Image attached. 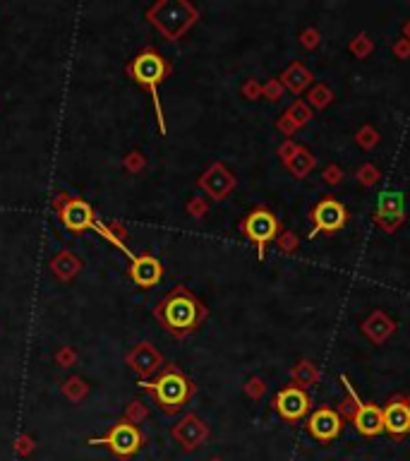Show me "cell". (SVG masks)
Returning a JSON list of instances; mask_svg holds the SVG:
<instances>
[{
    "mask_svg": "<svg viewBox=\"0 0 410 461\" xmlns=\"http://www.w3.org/2000/svg\"><path fill=\"white\" fill-rule=\"evenodd\" d=\"M281 80H283V84L288 86L293 94H300V91L312 82V75L307 73V70L302 68L300 63H295V65H290V68L285 70L283 75H281Z\"/></svg>",
    "mask_w": 410,
    "mask_h": 461,
    "instance_id": "ffe728a7",
    "label": "cell"
},
{
    "mask_svg": "<svg viewBox=\"0 0 410 461\" xmlns=\"http://www.w3.org/2000/svg\"><path fill=\"white\" fill-rule=\"evenodd\" d=\"M278 245L283 252H295L298 250V238L290 236V233H281L278 236Z\"/></svg>",
    "mask_w": 410,
    "mask_h": 461,
    "instance_id": "83f0119b",
    "label": "cell"
},
{
    "mask_svg": "<svg viewBox=\"0 0 410 461\" xmlns=\"http://www.w3.org/2000/svg\"><path fill=\"white\" fill-rule=\"evenodd\" d=\"M343 430V418L338 411L329 409V406H322V409H315L310 416H307V432L315 437L317 442L329 444L333 442Z\"/></svg>",
    "mask_w": 410,
    "mask_h": 461,
    "instance_id": "7c38bea8",
    "label": "cell"
},
{
    "mask_svg": "<svg viewBox=\"0 0 410 461\" xmlns=\"http://www.w3.org/2000/svg\"><path fill=\"white\" fill-rule=\"evenodd\" d=\"M212 461H221V459H212Z\"/></svg>",
    "mask_w": 410,
    "mask_h": 461,
    "instance_id": "d6a6232c",
    "label": "cell"
},
{
    "mask_svg": "<svg viewBox=\"0 0 410 461\" xmlns=\"http://www.w3.org/2000/svg\"><path fill=\"white\" fill-rule=\"evenodd\" d=\"M164 276V264L149 252L134 255V259L129 262V279L132 284H137L139 289H151L156 286Z\"/></svg>",
    "mask_w": 410,
    "mask_h": 461,
    "instance_id": "2e32d148",
    "label": "cell"
},
{
    "mask_svg": "<svg viewBox=\"0 0 410 461\" xmlns=\"http://www.w3.org/2000/svg\"><path fill=\"white\" fill-rule=\"evenodd\" d=\"M51 272L56 279L61 281H72L74 276H77L79 272L84 269V262L79 259V255H74L72 250H61L56 255V257L51 259Z\"/></svg>",
    "mask_w": 410,
    "mask_h": 461,
    "instance_id": "e0dca14e",
    "label": "cell"
},
{
    "mask_svg": "<svg viewBox=\"0 0 410 461\" xmlns=\"http://www.w3.org/2000/svg\"><path fill=\"white\" fill-rule=\"evenodd\" d=\"M171 435H173V440H175L182 449H185V452H194V449H199L204 442H207L209 425L202 418H199V416L187 414V416H182V418L175 423V425H173Z\"/></svg>",
    "mask_w": 410,
    "mask_h": 461,
    "instance_id": "4fadbf2b",
    "label": "cell"
},
{
    "mask_svg": "<svg viewBox=\"0 0 410 461\" xmlns=\"http://www.w3.org/2000/svg\"><path fill=\"white\" fill-rule=\"evenodd\" d=\"M53 211H56L58 221L72 233H84L89 229H94L96 224V214L94 207H91L86 199L77 197V195L70 192H58L51 202Z\"/></svg>",
    "mask_w": 410,
    "mask_h": 461,
    "instance_id": "52a82bcc",
    "label": "cell"
},
{
    "mask_svg": "<svg viewBox=\"0 0 410 461\" xmlns=\"http://www.w3.org/2000/svg\"><path fill=\"white\" fill-rule=\"evenodd\" d=\"M125 363L132 372H137L139 379H154L164 370V356L151 341H139L132 346V351L125 356Z\"/></svg>",
    "mask_w": 410,
    "mask_h": 461,
    "instance_id": "30bf717a",
    "label": "cell"
},
{
    "mask_svg": "<svg viewBox=\"0 0 410 461\" xmlns=\"http://www.w3.org/2000/svg\"><path fill=\"white\" fill-rule=\"evenodd\" d=\"M197 186L202 188L212 199L221 202V199H226L230 192H233L235 176L223 164H221V161H216V164H212V166L207 168V171L202 173V176H199Z\"/></svg>",
    "mask_w": 410,
    "mask_h": 461,
    "instance_id": "9a60e30c",
    "label": "cell"
},
{
    "mask_svg": "<svg viewBox=\"0 0 410 461\" xmlns=\"http://www.w3.org/2000/svg\"><path fill=\"white\" fill-rule=\"evenodd\" d=\"M274 409L283 421L288 423H298L305 416H310L312 401L310 394L305 392L298 384H288V387H281L276 394H274Z\"/></svg>",
    "mask_w": 410,
    "mask_h": 461,
    "instance_id": "9c48e42d",
    "label": "cell"
},
{
    "mask_svg": "<svg viewBox=\"0 0 410 461\" xmlns=\"http://www.w3.org/2000/svg\"><path fill=\"white\" fill-rule=\"evenodd\" d=\"M94 231L99 233L101 238H106V241L111 243V245H116L118 250H120V252L125 255V257L129 259V262H132V259H134V252H132V250H127V245H125V243L120 241V238L116 236V233H113L111 229H108V224H104V221H99V219H96V224H94Z\"/></svg>",
    "mask_w": 410,
    "mask_h": 461,
    "instance_id": "603a6c76",
    "label": "cell"
},
{
    "mask_svg": "<svg viewBox=\"0 0 410 461\" xmlns=\"http://www.w3.org/2000/svg\"><path fill=\"white\" fill-rule=\"evenodd\" d=\"M187 211H190L192 216H202L204 211H207V204H204L202 199H192V202L187 204Z\"/></svg>",
    "mask_w": 410,
    "mask_h": 461,
    "instance_id": "4dcf8cb0",
    "label": "cell"
},
{
    "mask_svg": "<svg viewBox=\"0 0 410 461\" xmlns=\"http://www.w3.org/2000/svg\"><path fill=\"white\" fill-rule=\"evenodd\" d=\"M61 389H63V397L68 399V401H72V404H79V401H84L86 394H89V384H86L79 375L68 377L61 384Z\"/></svg>",
    "mask_w": 410,
    "mask_h": 461,
    "instance_id": "44dd1931",
    "label": "cell"
},
{
    "mask_svg": "<svg viewBox=\"0 0 410 461\" xmlns=\"http://www.w3.org/2000/svg\"><path fill=\"white\" fill-rule=\"evenodd\" d=\"M283 164H285V168H288V171L293 173L295 178H307L312 168H315L317 159H315V154H312V151L307 149V147H295L293 151H290V154L283 156Z\"/></svg>",
    "mask_w": 410,
    "mask_h": 461,
    "instance_id": "ac0fdd59",
    "label": "cell"
},
{
    "mask_svg": "<svg viewBox=\"0 0 410 461\" xmlns=\"http://www.w3.org/2000/svg\"><path fill=\"white\" fill-rule=\"evenodd\" d=\"M144 17L168 41H178L192 29L194 22L199 20V13L187 0H159L144 13Z\"/></svg>",
    "mask_w": 410,
    "mask_h": 461,
    "instance_id": "277c9868",
    "label": "cell"
},
{
    "mask_svg": "<svg viewBox=\"0 0 410 461\" xmlns=\"http://www.w3.org/2000/svg\"><path fill=\"white\" fill-rule=\"evenodd\" d=\"M108 229H111L113 233H116V236H118V238H120V241H123V243H125V238L129 236V231L125 229V226H123V224H120V221H111V224H108Z\"/></svg>",
    "mask_w": 410,
    "mask_h": 461,
    "instance_id": "f546056e",
    "label": "cell"
},
{
    "mask_svg": "<svg viewBox=\"0 0 410 461\" xmlns=\"http://www.w3.org/2000/svg\"><path fill=\"white\" fill-rule=\"evenodd\" d=\"M209 310L187 286H175L164 301L156 303L154 317L175 339H185L204 324Z\"/></svg>",
    "mask_w": 410,
    "mask_h": 461,
    "instance_id": "6da1fadb",
    "label": "cell"
},
{
    "mask_svg": "<svg viewBox=\"0 0 410 461\" xmlns=\"http://www.w3.org/2000/svg\"><path fill=\"white\" fill-rule=\"evenodd\" d=\"M384 432L391 440L401 442L410 435V397L393 394L384 406Z\"/></svg>",
    "mask_w": 410,
    "mask_h": 461,
    "instance_id": "8fae6325",
    "label": "cell"
},
{
    "mask_svg": "<svg viewBox=\"0 0 410 461\" xmlns=\"http://www.w3.org/2000/svg\"><path fill=\"white\" fill-rule=\"evenodd\" d=\"M310 99H312V104L324 106V104H326V101H329V91L324 89V86H320V89H312Z\"/></svg>",
    "mask_w": 410,
    "mask_h": 461,
    "instance_id": "f1b7e54d",
    "label": "cell"
},
{
    "mask_svg": "<svg viewBox=\"0 0 410 461\" xmlns=\"http://www.w3.org/2000/svg\"><path fill=\"white\" fill-rule=\"evenodd\" d=\"M345 221H348V211H345V207L336 197H324L312 209V224H315V231L320 233L341 231Z\"/></svg>",
    "mask_w": 410,
    "mask_h": 461,
    "instance_id": "5bb4252c",
    "label": "cell"
},
{
    "mask_svg": "<svg viewBox=\"0 0 410 461\" xmlns=\"http://www.w3.org/2000/svg\"><path fill=\"white\" fill-rule=\"evenodd\" d=\"M240 231H242V236H245L247 241L257 245L259 259H264L269 243L278 241V236L283 233V229H281V221L276 219V214H274L269 207H255L252 209L250 214L240 221Z\"/></svg>",
    "mask_w": 410,
    "mask_h": 461,
    "instance_id": "8992f818",
    "label": "cell"
},
{
    "mask_svg": "<svg viewBox=\"0 0 410 461\" xmlns=\"http://www.w3.org/2000/svg\"><path fill=\"white\" fill-rule=\"evenodd\" d=\"M144 156L139 154V151H129V154L125 156V161H123V166H125V171H129V173H139L144 168Z\"/></svg>",
    "mask_w": 410,
    "mask_h": 461,
    "instance_id": "4316f807",
    "label": "cell"
},
{
    "mask_svg": "<svg viewBox=\"0 0 410 461\" xmlns=\"http://www.w3.org/2000/svg\"><path fill=\"white\" fill-rule=\"evenodd\" d=\"M324 178H326L329 183H331V181L338 183V181L343 178V176H341V168H338V166H329V168H326V176H324Z\"/></svg>",
    "mask_w": 410,
    "mask_h": 461,
    "instance_id": "1f68e13d",
    "label": "cell"
},
{
    "mask_svg": "<svg viewBox=\"0 0 410 461\" xmlns=\"http://www.w3.org/2000/svg\"><path fill=\"white\" fill-rule=\"evenodd\" d=\"M147 416H149V409H147V406H144L139 399H134V401H129V404H127V409H125V416H123V421L134 423V425H137V423H142L144 418H147Z\"/></svg>",
    "mask_w": 410,
    "mask_h": 461,
    "instance_id": "cb8c5ba5",
    "label": "cell"
},
{
    "mask_svg": "<svg viewBox=\"0 0 410 461\" xmlns=\"http://www.w3.org/2000/svg\"><path fill=\"white\" fill-rule=\"evenodd\" d=\"M293 379L298 387H312V384L320 379V370H317V365H312L310 361H300L298 365L293 368Z\"/></svg>",
    "mask_w": 410,
    "mask_h": 461,
    "instance_id": "7402d4cb",
    "label": "cell"
},
{
    "mask_svg": "<svg viewBox=\"0 0 410 461\" xmlns=\"http://www.w3.org/2000/svg\"><path fill=\"white\" fill-rule=\"evenodd\" d=\"M341 382L345 384L348 389V397L353 399L355 404V411H353V423H355V430L365 437H377L384 432V409L377 404H370V401H363L358 397V392L353 389L350 379L341 375Z\"/></svg>",
    "mask_w": 410,
    "mask_h": 461,
    "instance_id": "ba28073f",
    "label": "cell"
},
{
    "mask_svg": "<svg viewBox=\"0 0 410 461\" xmlns=\"http://www.w3.org/2000/svg\"><path fill=\"white\" fill-rule=\"evenodd\" d=\"M139 387L151 394V399L156 401V406H159L166 416L180 414V411L190 404L194 392H197V384H194L175 363L164 365V370L154 379H139Z\"/></svg>",
    "mask_w": 410,
    "mask_h": 461,
    "instance_id": "7a4b0ae2",
    "label": "cell"
},
{
    "mask_svg": "<svg viewBox=\"0 0 410 461\" xmlns=\"http://www.w3.org/2000/svg\"><path fill=\"white\" fill-rule=\"evenodd\" d=\"M363 332L370 336L372 341H384L388 334H393V322L384 317V312H374L363 324Z\"/></svg>",
    "mask_w": 410,
    "mask_h": 461,
    "instance_id": "d6986e66",
    "label": "cell"
},
{
    "mask_svg": "<svg viewBox=\"0 0 410 461\" xmlns=\"http://www.w3.org/2000/svg\"><path fill=\"white\" fill-rule=\"evenodd\" d=\"M125 73L132 82L144 86V89L151 94L156 121H159V130H161V135H166V118H164V106H161V96H159V84L173 73L171 63L166 61L156 48H144V51H139L137 56L127 63Z\"/></svg>",
    "mask_w": 410,
    "mask_h": 461,
    "instance_id": "3957f363",
    "label": "cell"
},
{
    "mask_svg": "<svg viewBox=\"0 0 410 461\" xmlns=\"http://www.w3.org/2000/svg\"><path fill=\"white\" fill-rule=\"evenodd\" d=\"M34 449H36V442H34V437H31L29 432H22V435H17V440H15V452H17L19 457H29Z\"/></svg>",
    "mask_w": 410,
    "mask_h": 461,
    "instance_id": "d4e9b609",
    "label": "cell"
},
{
    "mask_svg": "<svg viewBox=\"0 0 410 461\" xmlns=\"http://www.w3.org/2000/svg\"><path fill=\"white\" fill-rule=\"evenodd\" d=\"M86 442L94 444V447H106L118 459H129L144 447V435L134 423L120 418L118 423H113L101 437H89Z\"/></svg>",
    "mask_w": 410,
    "mask_h": 461,
    "instance_id": "5b68a950",
    "label": "cell"
},
{
    "mask_svg": "<svg viewBox=\"0 0 410 461\" xmlns=\"http://www.w3.org/2000/svg\"><path fill=\"white\" fill-rule=\"evenodd\" d=\"M56 363L61 368H72L74 363H77V351H74L72 346H63V349L56 354Z\"/></svg>",
    "mask_w": 410,
    "mask_h": 461,
    "instance_id": "484cf974",
    "label": "cell"
}]
</instances>
